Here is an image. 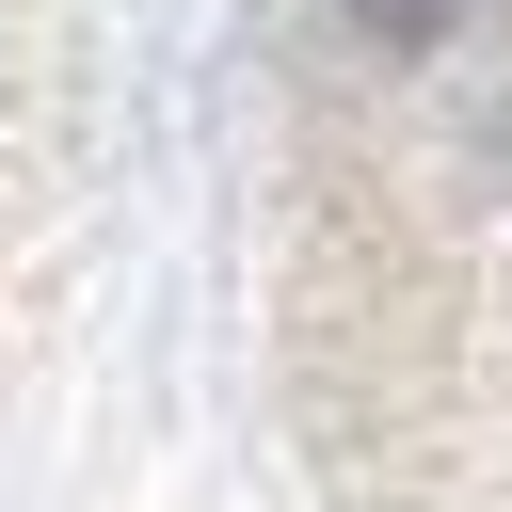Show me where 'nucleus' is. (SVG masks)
I'll use <instances>...</instances> for the list:
<instances>
[{
	"mask_svg": "<svg viewBox=\"0 0 512 512\" xmlns=\"http://www.w3.org/2000/svg\"><path fill=\"white\" fill-rule=\"evenodd\" d=\"M256 256L320 512H512V0H256Z\"/></svg>",
	"mask_w": 512,
	"mask_h": 512,
	"instance_id": "nucleus-1",
	"label": "nucleus"
}]
</instances>
